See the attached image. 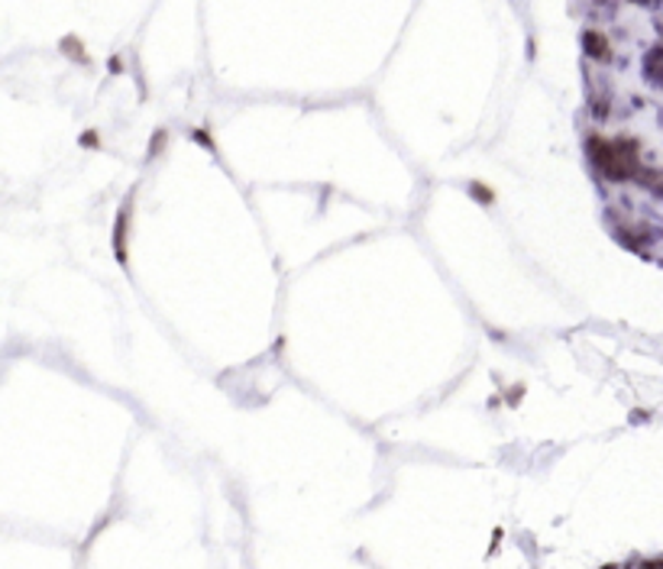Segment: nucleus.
I'll use <instances>...</instances> for the list:
<instances>
[{"label": "nucleus", "instance_id": "nucleus-1", "mask_svg": "<svg viewBox=\"0 0 663 569\" xmlns=\"http://www.w3.org/2000/svg\"><path fill=\"white\" fill-rule=\"evenodd\" d=\"M592 162L609 175V179H631L638 172V149L628 140H592L589 142Z\"/></svg>", "mask_w": 663, "mask_h": 569}, {"label": "nucleus", "instance_id": "nucleus-2", "mask_svg": "<svg viewBox=\"0 0 663 569\" xmlns=\"http://www.w3.org/2000/svg\"><path fill=\"white\" fill-rule=\"evenodd\" d=\"M586 49H589V55H596V58H606L609 55V43H606V36L602 33H586Z\"/></svg>", "mask_w": 663, "mask_h": 569}, {"label": "nucleus", "instance_id": "nucleus-3", "mask_svg": "<svg viewBox=\"0 0 663 569\" xmlns=\"http://www.w3.org/2000/svg\"><path fill=\"white\" fill-rule=\"evenodd\" d=\"M644 68H648V75H651L654 82H663V49H654V52L648 55Z\"/></svg>", "mask_w": 663, "mask_h": 569}, {"label": "nucleus", "instance_id": "nucleus-4", "mask_svg": "<svg viewBox=\"0 0 663 569\" xmlns=\"http://www.w3.org/2000/svg\"><path fill=\"white\" fill-rule=\"evenodd\" d=\"M644 569H663V560H654V563H648Z\"/></svg>", "mask_w": 663, "mask_h": 569}, {"label": "nucleus", "instance_id": "nucleus-5", "mask_svg": "<svg viewBox=\"0 0 663 569\" xmlns=\"http://www.w3.org/2000/svg\"><path fill=\"white\" fill-rule=\"evenodd\" d=\"M638 3H648V0H638Z\"/></svg>", "mask_w": 663, "mask_h": 569}]
</instances>
